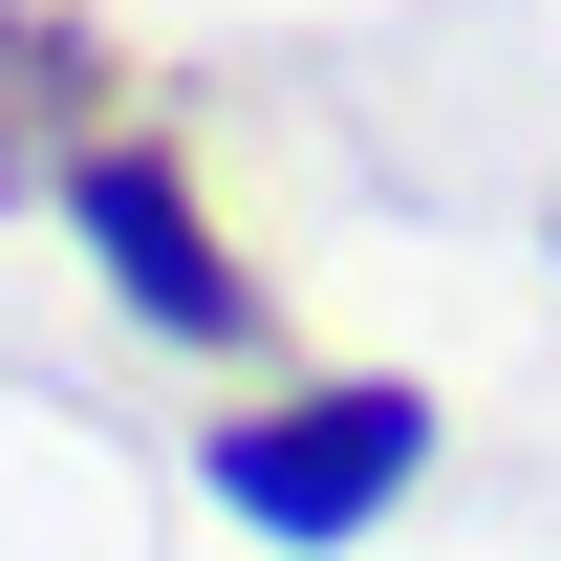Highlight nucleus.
Returning a JSON list of instances; mask_svg holds the SVG:
<instances>
[{"mask_svg":"<svg viewBox=\"0 0 561 561\" xmlns=\"http://www.w3.org/2000/svg\"><path fill=\"white\" fill-rule=\"evenodd\" d=\"M66 238H87V280L130 302L151 346H195V367H260V346H280L260 260L216 238V195H195L173 130H108V151H87V173H66Z\"/></svg>","mask_w":561,"mask_h":561,"instance_id":"nucleus-2","label":"nucleus"},{"mask_svg":"<svg viewBox=\"0 0 561 561\" xmlns=\"http://www.w3.org/2000/svg\"><path fill=\"white\" fill-rule=\"evenodd\" d=\"M108 22L87 0H0V195H66L87 151H108Z\"/></svg>","mask_w":561,"mask_h":561,"instance_id":"nucleus-3","label":"nucleus"},{"mask_svg":"<svg viewBox=\"0 0 561 561\" xmlns=\"http://www.w3.org/2000/svg\"><path fill=\"white\" fill-rule=\"evenodd\" d=\"M411 476H432V389L411 367H280V389H238L195 432V496L238 540H280V561H346L367 518H411Z\"/></svg>","mask_w":561,"mask_h":561,"instance_id":"nucleus-1","label":"nucleus"}]
</instances>
